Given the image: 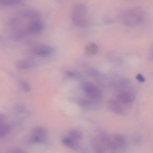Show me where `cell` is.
<instances>
[{"label": "cell", "instance_id": "7a4b0ae2", "mask_svg": "<svg viewBox=\"0 0 153 153\" xmlns=\"http://www.w3.org/2000/svg\"><path fill=\"white\" fill-rule=\"evenodd\" d=\"M98 137L105 151L117 150L122 148L125 145V138L120 134L103 133L98 135Z\"/></svg>", "mask_w": 153, "mask_h": 153}, {"label": "cell", "instance_id": "e0dca14e", "mask_svg": "<svg viewBox=\"0 0 153 153\" xmlns=\"http://www.w3.org/2000/svg\"><path fill=\"white\" fill-rule=\"evenodd\" d=\"M65 74L68 76L74 79H79L80 77L79 73L74 71L68 70L65 71Z\"/></svg>", "mask_w": 153, "mask_h": 153}, {"label": "cell", "instance_id": "52a82bcc", "mask_svg": "<svg viewBox=\"0 0 153 153\" xmlns=\"http://www.w3.org/2000/svg\"><path fill=\"white\" fill-rule=\"evenodd\" d=\"M43 28V24L40 20L35 19L32 20L28 25L27 30L32 34H37L40 33Z\"/></svg>", "mask_w": 153, "mask_h": 153}, {"label": "cell", "instance_id": "8992f818", "mask_svg": "<svg viewBox=\"0 0 153 153\" xmlns=\"http://www.w3.org/2000/svg\"><path fill=\"white\" fill-rule=\"evenodd\" d=\"M33 51L36 55L42 57H47L53 55L54 53V49L49 45L39 44L34 46Z\"/></svg>", "mask_w": 153, "mask_h": 153}, {"label": "cell", "instance_id": "4fadbf2b", "mask_svg": "<svg viewBox=\"0 0 153 153\" xmlns=\"http://www.w3.org/2000/svg\"><path fill=\"white\" fill-rule=\"evenodd\" d=\"M32 134L39 137L46 138L47 134V130L44 128L36 126L33 128L32 131Z\"/></svg>", "mask_w": 153, "mask_h": 153}, {"label": "cell", "instance_id": "6da1fadb", "mask_svg": "<svg viewBox=\"0 0 153 153\" xmlns=\"http://www.w3.org/2000/svg\"><path fill=\"white\" fill-rule=\"evenodd\" d=\"M146 13L139 7L125 9L121 11L116 19L124 25L130 27L136 26L143 23L146 20Z\"/></svg>", "mask_w": 153, "mask_h": 153}, {"label": "cell", "instance_id": "ba28073f", "mask_svg": "<svg viewBox=\"0 0 153 153\" xmlns=\"http://www.w3.org/2000/svg\"><path fill=\"white\" fill-rule=\"evenodd\" d=\"M117 100L121 103L128 104L134 100L133 95L131 93L126 91L119 93L117 96Z\"/></svg>", "mask_w": 153, "mask_h": 153}, {"label": "cell", "instance_id": "ac0fdd59", "mask_svg": "<svg viewBox=\"0 0 153 153\" xmlns=\"http://www.w3.org/2000/svg\"><path fill=\"white\" fill-rule=\"evenodd\" d=\"M23 89L26 92L29 91L31 89L29 84L26 81L22 80L21 82Z\"/></svg>", "mask_w": 153, "mask_h": 153}, {"label": "cell", "instance_id": "2e32d148", "mask_svg": "<svg viewBox=\"0 0 153 153\" xmlns=\"http://www.w3.org/2000/svg\"><path fill=\"white\" fill-rule=\"evenodd\" d=\"M85 49L88 53L92 54L94 53L96 51V45L92 43L88 44L85 47Z\"/></svg>", "mask_w": 153, "mask_h": 153}, {"label": "cell", "instance_id": "5b68a950", "mask_svg": "<svg viewBox=\"0 0 153 153\" xmlns=\"http://www.w3.org/2000/svg\"><path fill=\"white\" fill-rule=\"evenodd\" d=\"M70 100L86 110H94L97 107L98 104L96 100L76 98H71Z\"/></svg>", "mask_w": 153, "mask_h": 153}, {"label": "cell", "instance_id": "8fae6325", "mask_svg": "<svg viewBox=\"0 0 153 153\" xmlns=\"http://www.w3.org/2000/svg\"><path fill=\"white\" fill-rule=\"evenodd\" d=\"M35 65V62L32 60H19L17 61L16 65L20 69H27Z\"/></svg>", "mask_w": 153, "mask_h": 153}, {"label": "cell", "instance_id": "d6986e66", "mask_svg": "<svg viewBox=\"0 0 153 153\" xmlns=\"http://www.w3.org/2000/svg\"><path fill=\"white\" fill-rule=\"evenodd\" d=\"M137 79L141 82H144L145 81V79L143 76L140 74H138L137 76Z\"/></svg>", "mask_w": 153, "mask_h": 153}, {"label": "cell", "instance_id": "7c38bea8", "mask_svg": "<svg viewBox=\"0 0 153 153\" xmlns=\"http://www.w3.org/2000/svg\"><path fill=\"white\" fill-rule=\"evenodd\" d=\"M4 119V116L0 114V137L8 133L10 130L9 126L5 123Z\"/></svg>", "mask_w": 153, "mask_h": 153}, {"label": "cell", "instance_id": "9c48e42d", "mask_svg": "<svg viewBox=\"0 0 153 153\" xmlns=\"http://www.w3.org/2000/svg\"><path fill=\"white\" fill-rule=\"evenodd\" d=\"M108 106L109 109L114 113L120 114L123 112V108L121 103L118 100H110L108 102Z\"/></svg>", "mask_w": 153, "mask_h": 153}, {"label": "cell", "instance_id": "277c9868", "mask_svg": "<svg viewBox=\"0 0 153 153\" xmlns=\"http://www.w3.org/2000/svg\"><path fill=\"white\" fill-rule=\"evenodd\" d=\"M83 88L85 94L90 99L97 101L102 97V93L100 89L91 83H85Z\"/></svg>", "mask_w": 153, "mask_h": 153}, {"label": "cell", "instance_id": "3957f363", "mask_svg": "<svg viewBox=\"0 0 153 153\" xmlns=\"http://www.w3.org/2000/svg\"><path fill=\"white\" fill-rule=\"evenodd\" d=\"M87 9L85 5L79 4L73 8L71 13V18L74 24L76 27L83 28L88 24Z\"/></svg>", "mask_w": 153, "mask_h": 153}, {"label": "cell", "instance_id": "30bf717a", "mask_svg": "<svg viewBox=\"0 0 153 153\" xmlns=\"http://www.w3.org/2000/svg\"><path fill=\"white\" fill-rule=\"evenodd\" d=\"M62 143L66 146L73 149H78L79 144L77 141L71 137H65L62 140Z\"/></svg>", "mask_w": 153, "mask_h": 153}, {"label": "cell", "instance_id": "9a60e30c", "mask_svg": "<svg viewBox=\"0 0 153 153\" xmlns=\"http://www.w3.org/2000/svg\"><path fill=\"white\" fill-rule=\"evenodd\" d=\"M25 0H0V4L4 5H13L18 4Z\"/></svg>", "mask_w": 153, "mask_h": 153}, {"label": "cell", "instance_id": "5bb4252c", "mask_svg": "<svg viewBox=\"0 0 153 153\" xmlns=\"http://www.w3.org/2000/svg\"><path fill=\"white\" fill-rule=\"evenodd\" d=\"M70 137L77 140L79 141L82 138V134L80 131L76 129H72L69 131Z\"/></svg>", "mask_w": 153, "mask_h": 153}]
</instances>
